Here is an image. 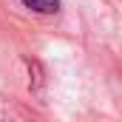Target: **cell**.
<instances>
[{"label": "cell", "mask_w": 122, "mask_h": 122, "mask_svg": "<svg viewBox=\"0 0 122 122\" xmlns=\"http://www.w3.org/2000/svg\"><path fill=\"white\" fill-rule=\"evenodd\" d=\"M20 3L37 14H57L60 11V0H20Z\"/></svg>", "instance_id": "6da1fadb"}, {"label": "cell", "mask_w": 122, "mask_h": 122, "mask_svg": "<svg viewBox=\"0 0 122 122\" xmlns=\"http://www.w3.org/2000/svg\"><path fill=\"white\" fill-rule=\"evenodd\" d=\"M26 65H29V74H34L29 80V88L31 91H37L40 85H43V68H40V62L37 60H26Z\"/></svg>", "instance_id": "7a4b0ae2"}]
</instances>
